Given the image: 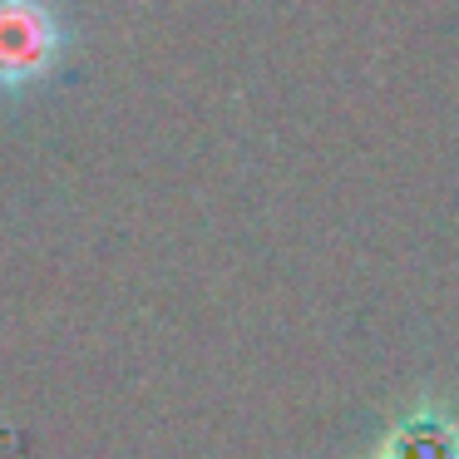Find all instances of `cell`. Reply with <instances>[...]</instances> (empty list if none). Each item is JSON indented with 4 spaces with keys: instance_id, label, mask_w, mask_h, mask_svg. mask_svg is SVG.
I'll return each instance as SVG.
<instances>
[{
    "instance_id": "obj_1",
    "label": "cell",
    "mask_w": 459,
    "mask_h": 459,
    "mask_svg": "<svg viewBox=\"0 0 459 459\" xmlns=\"http://www.w3.org/2000/svg\"><path fill=\"white\" fill-rule=\"evenodd\" d=\"M70 50L60 0H0V94L50 80Z\"/></svg>"
},
{
    "instance_id": "obj_2",
    "label": "cell",
    "mask_w": 459,
    "mask_h": 459,
    "mask_svg": "<svg viewBox=\"0 0 459 459\" xmlns=\"http://www.w3.org/2000/svg\"><path fill=\"white\" fill-rule=\"evenodd\" d=\"M370 459H459V415L425 400L385 429Z\"/></svg>"
}]
</instances>
